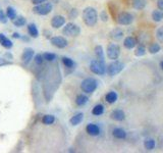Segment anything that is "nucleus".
<instances>
[{
	"instance_id": "14",
	"label": "nucleus",
	"mask_w": 163,
	"mask_h": 153,
	"mask_svg": "<svg viewBox=\"0 0 163 153\" xmlns=\"http://www.w3.org/2000/svg\"><path fill=\"white\" fill-rule=\"evenodd\" d=\"M86 131H87V133L91 136H97L100 133V129H99L98 126L95 125V124H89L86 128Z\"/></svg>"
},
{
	"instance_id": "40",
	"label": "nucleus",
	"mask_w": 163,
	"mask_h": 153,
	"mask_svg": "<svg viewBox=\"0 0 163 153\" xmlns=\"http://www.w3.org/2000/svg\"><path fill=\"white\" fill-rule=\"evenodd\" d=\"M10 65V62L6 61L5 59H3V58H0V67H2V65Z\"/></svg>"
},
{
	"instance_id": "13",
	"label": "nucleus",
	"mask_w": 163,
	"mask_h": 153,
	"mask_svg": "<svg viewBox=\"0 0 163 153\" xmlns=\"http://www.w3.org/2000/svg\"><path fill=\"white\" fill-rule=\"evenodd\" d=\"M0 44H1V46H3L6 49H10L13 46L12 41L10 39H8L4 34H1V33H0Z\"/></svg>"
},
{
	"instance_id": "17",
	"label": "nucleus",
	"mask_w": 163,
	"mask_h": 153,
	"mask_svg": "<svg viewBox=\"0 0 163 153\" xmlns=\"http://www.w3.org/2000/svg\"><path fill=\"white\" fill-rule=\"evenodd\" d=\"M146 3H147L146 0H133L132 1V6L137 10H142L145 8Z\"/></svg>"
},
{
	"instance_id": "37",
	"label": "nucleus",
	"mask_w": 163,
	"mask_h": 153,
	"mask_svg": "<svg viewBox=\"0 0 163 153\" xmlns=\"http://www.w3.org/2000/svg\"><path fill=\"white\" fill-rule=\"evenodd\" d=\"M100 18H101V20H103V22H107V20H108V14H107V12L105 11V10L101 11Z\"/></svg>"
},
{
	"instance_id": "43",
	"label": "nucleus",
	"mask_w": 163,
	"mask_h": 153,
	"mask_svg": "<svg viewBox=\"0 0 163 153\" xmlns=\"http://www.w3.org/2000/svg\"><path fill=\"white\" fill-rule=\"evenodd\" d=\"M5 56H6V57H9L10 59L12 58V56H11V54H10V53H6V54H5Z\"/></svg>"
},
{
	"instance_id": "9",
	"label": "nucleus",
	"mask_w": 163,
	"mask_h": 153,
	"mask_svg": "<svg viewBox=\"0 0 163 153\" xmlns=\"http://www.w3.org/2000/svg\"><path fill=\"white\" fill-rule=\"evenodd\" d=\"M50 42L53 46L57 47V48H59V49L65 48V47L67 46V40L61 36L52 37V38H50Z\"/></svg>"
},
{
	"instance_id": "36",
	"label": "nucleus",
	"mask_w": 163,
	"mask_h": 153,
	"mask_svg": "<svg viewBox=\"0 0 163 153\" xmlns=\"http://www.w3.org/2000/svg\"><path fill=\"white\" fill-rule=\"evenodd\" d=\"M7 18H8L7 15L0 9V22H2V24H6V22H7Z\"/></svg>"
},
{
	"instance_id": "22",
	"label": "nucleus",
	"mask_w": 163,
	"mask_h": 153,
	"mask_svg": "<svg viewBox=\"0 0 163 153\" xmlns=\"http://www.w3.org/2000/svg\"><path fill=\"white\" fill-rule=\"evenodd\" d=\"M12 22H13V25L15 27L20 28V27L24 26V25L27 24V20H26V18H24V16H16V18L12 20Z\"/></svg>"
},
{
	"instance_id": "42",
	"label": "nucleus",
	"mask_w": 163,
	"mask_h": 153,
	"mask_svg": "<svg viewBox=\"0 0 163 153\" xmlns=\"http://www.w3.org/2000/svg\"><path fill=\"white\" fill-rule=\"evenodd\" d=\"M12 38H14V39H20V38H22V36H20L18 33H13V34H12Z\"/></svg>"
},
{
	"instance_id": "35",
	"label": "nucleus",
	"mask_w": 163,
	"mask_h": 153,
	"mask_svg": "<svg viewBox=\"0 0 163 153\" xmlns=\"http://www.w3.org/2000/svg\"><path fill=\"white\" fill-rule=\"evenodd\" d=\"M43 60H44V57H43V54H37L35 56V63L37 65H41L43 63Z\"/></svg>"
},
{
	"instance_id": "38",
	"label": "nucleus",
	"mask_w": 163,
	"mask_h": 153,
	"mask_svg": "<svg viewBox=\"0 0 163 153\" xmlns=\"http://www.w3.org/2000/svg\"><path fill=\"white\" fill-rule=\"evenodd\" d=\"M46 1L47 0H32V3L35 4V5H39V4H42Z\"/></svg>"
},
{
	"instance_id": "20",
	"label": "nucleus",
	"mask_w": 163,
	"mask_h": 153,
	"mask_svg": "<svg viewBox=\"0 0 163 153\" xmlns=\"http://www.w3.org/2000/svg\"><path fill=\"white\" fill-rule=\"evenodd\" d=\"M83 119H84V114H83L82 112H79V113H77V114L73 115L69 121H71V124L73 126H78L83 121Z\"/></svg>"
},
{
	"instance_id": "29",
	"label": "nucleus",
	"mask_w": 163,
	"mask_h": 153,
	"mask_svg": "<svg viewBox=\"0 0 163 153\" xmlns=\"http://www.w3.org/2000/svg\"><path fill=\"white\" fill-rule=\"evenodd\" d=\"M6 15H7V18H9V20H13L14 18H16V12H15V10H14V8L11 7V6H8V7L6 8Z\"/></svg>"
},
{
	"instance_id": "30",
	"label": "nucleus",
	"mask_w": 163,
	"mask_h": 153,
	"mask_svg": "<svg viewBox=\"0 0 163 153\" xmlns=\"http://www.w3.org/2000/svg\"><path fill=\"white\" fill-rule=\"evenodd\" d=\"M160 50H161V46H160L158 43H153V44H151L149 47V52L151 53V54L158 53Z\"/></svg>"
},
{
	"instance_id": "44",
	"label": "nucleus",
	"mask_w": 163,
	"mask_h": 153,
	"mask_svg": "<svg viewBox=\"0 0 163 153\" xmlns=\"http://www.w3.org/2000/svg\"><path fill=\"white\" fill-rule=\"evenodd\" d=\"M160 67H161V69H163V60L161 61V62H160Z\"/></svg>"
},
{
	"instance_id": "33",
	"label": "nucleus",
	"mask_w": 163,
	"mask_h": 153,
	"mask_svg": "<svg viewBox=\"0 0 163 153\" xmlns=\"http://www.w3.org/2000/svg\"><path fill=\"white\" fill-rule=\"evenodd\" d=\"M135 54H136V56H138V57L144 56V55L146 54V49H145V47H144V46H139L137 49H136Z\"/></svg>"
},
{
	"instance_id": "39",
	"label": "nucleus",
	"mask_w": 163,
	"mask_h": 153,
	"mask_svg": "<svg viewBox=\"0 0 163 153\" xmlns=\"http://www.w3.org/2000/svg\"><path fill=\"white\" fill-rule=\"evenodd\" d=\"M157 6L160 10L163 11V0H157Z\"/></svg>"
},
{
	"instance_id": "34",
	"label": "nucleus",
	"mask_w": 163,
	"mask_h": 153,
	"mask_svg": "<svg viewBox=\"0 0 163 153\" xmlns=\"http://www.w3.org/2000/svg\"><path fill=\"white\" fill-rule=\"evenodd\" d=\"M156 38L160 43H163V26L158 28V30L156 31Z\"/></svg>"
},
{
	"instance_id": "31",
	"label": "nucleus",
	"mask_w": 163,
	"mask_h": 153,
	"mask_svg": "<svg viewBox=\"0 0 163 153\" xmlns=\"http://www.w3.org/2000/svg\"><path fill=\"white\" fill-rule=\"evenodd\" d=\"M62 62L66 67H75V61H73L71 58H69V57H63Z\"/></svg>"
},
{
	"instance_id": "10",
	"label": "nucleus",
	"mask_w": 163,
	"mask_h": 153,
	"mask_svg": "<svg viewBox=\"0 0 163 153\" xmlns=\"http://www.w3.org/2000/svg\"><path fill=\"white\" fill-rule=\"evenodd\" d=\"M34 55H35V51L33 50L32 48H26L24 50V52H22V62H24V65L30 63V61L33 59Z\"/></svg>"
},
{
	"instance_id": "3",
	"label": "nucleus",
	"mask_w": 163,
	"mask_h": 153,
	"mask_svg": "<svg viewBox=\"0 0 163 153\" xmlns=\"http://www.w3.org/2000/svg\"><path fill=\"white\" fill-rule=\"evenodd\" d=\"M125 67V65L122 62L118 60H113L111 63H109L108 67H106V73L108 74V76H114L116 75H118L121 71Z\"/></svg>"
},
{
	"instance_id": "21",
	"label": "nucleus",
	"mask_w": 163,
	"mask_h": 153,
	"mask_svg": "<svg viewBox=\"0 0 163 153\" xmlns=\"http://www.w3.org/2000/svg\"><path fill=\"white\" fill-rule=\"evenodd\" d=\"M117 94L116 92H114V91H111V92H108L106 94V96H105V99H106V101L108 103H110V104H112V103L116 102L117 101Z\"/></svg>"
},
{
	"instance_id": "26",
	"label": "nucleus",
	"mask_w": 163,
	"mask_h": 153,
	"mask_svg": "<svg viewBox=\"0 0 163 153\" xmlns=\"http://www.w3.org/2000/svg\"><path fill=\"white\" fill-rule=\"evenodd\" d=\"M155 140L154 139H146L145 142H144V147L147 150H153L155 148Z\"/></svg>"
},
{
	"instance_id": "7",
	"label": "nucleus",
	"mask_w": 163,
	"mask_h": 153,
	"mask_svg": "<svg viewBox=\"0 0 163 153\" xmlns=\"http://www.w3.org/2000/svg\"><path fill=\"white\" fill-rule=\"evenodd\" d=\"M120 55V47L118 46V44L115 43H111L110 45H108L107 47V57L111 60H116Z\"/></svg>"
},
{
	"instance_id": "28",
	"label": "nucleus",
	"mask_w": 163,
	"mask_h": 153,
	"mask_svg": "<svg viewBox=\"0 0 163 153\" xmlns=\"http://www.w3.org/2000/svg\"><path fill=\"white\" fill-rule=\"evenodd\" d=\"M103 112H104V106H103L102 104H98L96 105V106L93 108L92 110V113L94 115H97V117H99V115L103 114Z\"/></svg>"
},
{
	"instance_id": "18",
	"label": "nucleus",
	"mask_w": 163,
	"mask_h": 153,
	"mask_svg": "<svg viewBox=\"0 0 163 153\" xmlns=\"http://www.w3.org/2000/svg\"><path fill=\"white\" fill-rule=\"evenodd\" d=\"M28 33L31 37H33V38H38L39 37V31L35 24L28 25Z\"/></svg>"
},
{
	"instance_id": "15",
	"label": "nucleus",
	"mask_w": 163,
	"mask_h": 153,
	"mask_svg": "<svg viewBox=\"0 0 163 153\" xmlns=\"http://www.w3.org/2000/svg\"><path fill=\"white\" fill-rule=\"evenodd\" d=\"M110 37L114 41H119L120 39H122V37H123V31L119 28L113 29L110 32Z\"/></svg>"
},
{
	"instance_id": "5",
	"label": "nucleus",
	"mask_w": 163,
	"mask_h": 153,
	"mask_svg": "<svg viewBox=\"0 0 163 153\" xmlns=\"http://www.w3.org/2000/svg\"><path fill=\"white\" fill-rule=\"evenodd\" d=\"M52 8L53 6L50 2H44L39 5H35V7L33 8V12L38 15H47L52 11Z\"/></svg>"
},
{
	"instance_id": "19",
	"label": "nucleus",
	"mask_w": 163,
	"mask_h": 153,
	"mask_svg": "<svg viewBox=\"0 0 163 153\" xmlns=\"http://www.w3.org/2000/svg\"><path fill=\"white\" fill-rule=\"evenodd\" d=\"M112 134L115 138H117V139H125V138L127 137V133H125V131L122 129H120V128H115V129L112 131Z\"/></svg>"
},
{
	"instance_id": "41",
	"label": "nucleus",
	"mask_w": 163,
	"mask_h": 153,
	"mask_svg": "<svg viewBox=\"0 0 163 153\" xmlns=\"http://www.w3.org/2000/svg\"><path fill=\"white\" fill-rule=\"evenodd\" d=\"M71 18H76V16H78V10L77 9H73V10H71Z\"/></svg>"
},
{
	"instance_id": "23",
	"label": "nucleus",
	"mask_w": 163,
	"mask_h": 153,
	"mask_svg": "<svg viewBox=\"0 0 163 153\" xmlns=\"http://www.w3.org/2000/svg\"><path fill=\"white\" fill-rule=\"evenodd\" d=\"M152 18L154 22H159L163 20V11L162 10H154L152 12Z\"/></svg>"
},
{
	"instance_id": "11",
	"label": "nucleus",
	"mask_w": 163,
	"mask_h": 153,
	"mask_svg": "<svg viewBox=\"0 0 163 153\" xmlns=\"http://www.w3.org/2000/svg\"><path fill=\"white\" fill-rule=\"evenodd\" d=\"M65 25V18L62 15H55L51 20V26L54 29H59Z\"/></svg>"
},
{
	"instance_id": "16",
	"label": "nucleus",
	"mask_w": 163,
	"mask_h": 153,
	"mask_svg": "<svg viewBox=\"0 0 163 153\" xmlns=\"http://www.w3.org/2000/svg\"><path fill=\"white\" fill-rule=\"evenodd\" d=\"M123 45L127 49H133L137 45V39L134 38V37H127L125 39Z\"/></svg>"
},
{
	"instance_id": "4",
	"label": "nucleus",
	"mask_w": 163,
	"mask_h": 153,
	"mask_svg": "<svg viewBox=\"0 0 163 153\" xmlns=\"http://www.w3.org/2000/svg\"><path fill=\"white\" fill-rule=\"evenodd\" d=\"M97 86H98V83H97V81L95 80V79L88 78V79H85V80L82 82L81 89L85 93L90 94V93H93L95 90H96Z\"/></svg>"
},
{
	"instance_id": "25",
	"label": "nucleus",
	"mask_w": 163,
	"mask_h": 153,
	"mask_svg": "<svg viewBox=\"0 0 163 153\" xmlns=\"http://www.w3.org/2000/svg\"><path fill=\"white\" fill-rule=\"evenodd\" d=\"M88 100H89V98L86 96V95L81 94L77 97V99H76V103H77V105H79V106H83V105H85L87 102H88Z\"/></svg>"
},
{
	"instance_id": "1",
	"label": "nucleus",
	"mask_w": 163,
	"mask_h": 153,
	"mask_svg": "<svg viewBox=\"0 0 163 153\" xmlns=\"http://www.w3.org/2000/svg\"><path fill=\"white\" fill-rule=\"evenodd\" d=\"M83 20L88 27H94L98 20V13L94 7H86L83 11Z\"/></svg>"
},
{
	"instance_id": "6",
	"label": "nucleus",
	"mask_w": 163,
	"mask_h": 153,
	"mask_svg": "<svg viewBox=\"0 0 163 153\" xmlns=\"http://www.w3.org/2000/svg\"><path fill=\"white\" fill-rule=\"evenodd\" d=\"M62 33L66 36L69 37H77L81 33V28L78 25L73 24V22H69L65 25V27L63 28Z\"/></svg>"
},
{
	"instance_id": "32",
	"label": "nucleus",
	"mask_w": 163,
	"mask_h": 153,
	"mask_svg": "<svg viewBox=\"0 0 163 153\" xmlns=\"http://www.w3.org/2000/svg\"><path fill=\"white\" fill-rule=\"evenodd\" d=\"M43 57H44V59L47 61H54L55 59H56V55H55L54 53H50V52L43 53Z\"/></svg>"
},
{
	"instance_id": "2",
	"label": "nucleus",
	"mask_w": 163,
	"mask_h": 153,
	"mask_svg": "<svg viewBox=\"0 0 163 153\" xmlns=\"http://www.w3.org/2000/svg\"><path fill=\"white\" fill-rule=\"evenodd\" d=\"M106 65H105L104 60H100V59H95L92 60L90 63V69L92 73L96 74V75L103 76L106 73Z\"/></svg>"
},
{
	"instance_id": "27",
	"label": "nucleus",
	"mask_w": 163,
	"mask_h": 153,
	"mask_svg": "<svg viewBox=\"0 0 163 153\" xmlns=\"http://www.w3.org/2000/svg\"><path fill=\"white\" fill-rule=\"evenodd\" d=\"M95 54H96L97 58L100 60H104V52H103V48L100 45H97L95 47Z\"/></svg>"
},
{
	"instance_id": "8",
	"label": "nucleus",
	"mask_w": 163,
	"mask_h": 153,
	"mask_svg": "<svg viewBox=\"0 0 163 153\" xmlns=\"http://www.w3.org/2000/svg\"><path fill=\"white\" fill-rule=\"evenodd\" d=\"M134 22V15L129 12H121L117 16V22L122 26L131 25Z\"/></svg>"
},
{
	"instance_id": "24",
	"label": "nucleus",
	"mask_w": 163,
	"mask_h": 153,
	"mask_svg": "<svg viewBox=\"0 0 163 153\" xmlns=\"http://www.w3.org/2000/svg\"><path fill=\"white\" fill-rule=\"evenodd\" d=\"M54 121H55V117L52 114H46V115H44L42 119V123L47 126L52 125Z\"/></svg>"
},
{
	"instance_id": "12",
	"label": "nucleus",
	"mask_w": 163,
	"mask_h": 153,
	"mask_svg": "<svg viewBox=\"0 0 163 153\" xmlns=\"http://www.w3.org/2000/svg\"><path fill=\"white\" fill-rule=\"evenodd\" d=\"M110 117L113 119V121H121L125 119V112H123L122 110H120V109H115V110H113L112 112H111Z\"/></svg>"
}]
</instances>
